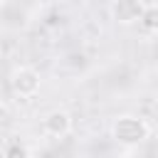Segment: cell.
Wrapping results in <instances>:
<instances>
[{
    "instance_id": "8992f818",
    "label": "cell",
    "mask_w": 158,
    "mask_h": 158,
    "mask_svg": "<svg viewBox=\"0 0 158 158\" xmlns=\"http://www.w3.org/2000/svg\"><path fill=\"white\" fill-rule=\"evenodd\" d=\"M2 158H30V146L17 138V136H10L5 143H2Z\"/></svg>"
},
{
    "instance_id": "277c9868",
    "label": "cell",
    "mask_w": 158,
    "mask_h": 158,
    "mask_svg": "<svg viewBox=\"0 0 158 158\" xmlns=\"http://www.w3.org/2000/svg\"><path fill=\"white\" fill-rule=\"evenodd\" d=\"M143 0H111V17L118 25H138L143 12Z\"/></svg>"
},
{
    "instance_id": "5b68a950",
    "label": "cell",
    "mask_w": 158,
    "mask_h": 158,
    "mask_svg": "<svg viewBox=\"0 0 158 158\" xmlns=\"http://www.w3.org/2000/svg\"><path fill=\"white\" fill-rule=\"evenodd\" d=\"M138 27H141L143 35H158V2H151V5L143 7Z\"/></svg>"
},
{
    "instance_id": "7a4b0ae2",
    "label": "cell",
    "mask_w": 158,
    "mask_h": 158,
    "mask_svg": "<svg viewBox=\"0 0 158 158\" xmlns=\"http://www.w3.org/2000/svg\"><path fill=\"white\" fill-rule=\"evenodd\" d=\"M10 86L20 99H32L42 86L40 72L32 69V67H15L12 74H10Z\"/></svg>"
},
{
    "instance_id": "3957f363",
    "label": "cell",
    "mask_w": 158,
    "mask_h": 158,
    "mask_svg": "<svg viewBox=\"0 0 158 158\" xmlns=\"http://www.w3.org/2000/svg\"><path fill=\"white\" fill-rule=\"evenodd\" d=\"M42 131L49 138H64L72 133V116L64 109H52L42 118Z\"/></svg>"
},
{
    "instance_id": "6da1fadb",
    "label": "cell",
    "mask_w": 158,
    "mask_h": 158,
    "mask_svg": "<svg viewBox=\"0 0 158 158\" xmlns=\"http://www.w3.org/2000/svg\"><path fill=\"white\" fill-rule=\"evenodd\" d=\"M111 138L121 146H141L151 138V123L136 114H121L111 121Z\"/></svg>"
},
{
    "instance_id": "52a82bcc",
    "label": "cell",
    "mask_w": 158,
    "mask_h": 158,
    "mask_svg": "<svg viewBox=\"0 0 158 158\" xmlns=\"http://www.w3.org/2000/svg\"><path fill=\"white\" fill-rule=\"evenodd\" d=\"M5 2H7V0H0V7H2V5H5Z\"/></svg>"
},
{
    "instance_id": "ba28073f",
    "label": "cell",
    "mask_w": 158,
    "mask_h": 158,
    "mask_svg": "<svg viewBox=\"0 0 158 158\" xmlns=\"http://www.w3.org/2000/svg\"><path fill=\"white\" fill-rule=\"evenodd\" d=\"M17 2H20V0H17Z\"/></svg>"
}]
</instances>
